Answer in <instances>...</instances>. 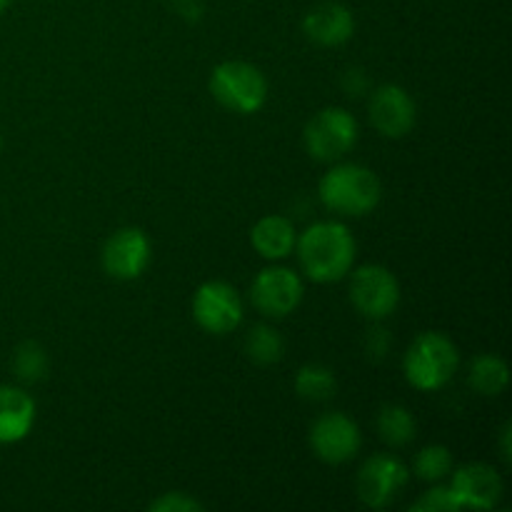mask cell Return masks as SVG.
<instances>
[{
    "instance_id": "cell-8",
    "label": "cell",
    "mask_w": 512,
    "mask_h": 512,
    "mask_svg": "<svg viewBox=\"0 0 512 512\" xmlns=\"http://www.w3.org/2000/svg\"><path fill=\"white\" fill-rule=\"evenodd\" d=\"M303 300V280L290 268H265L250 285V303L265 318H285Z\"/></svg>"
},
{
    "instance_id": "cell-16",
    "label": "cell",
    "mask_w": 512,
    "mask_h": 512,
    "mask_svg": "<svg viewBox=\"0 0 512 512\" xmlns=\"http://www.w3.org/2000/svg\"><path fill=\"white\" fill-rule=\"evenodd\" d=\"M295 225L283 215H265L250 230V243L265 260H285L295 250Z\"/></svg>"
},
{
    "instance_id": "cell-10",
    "label": "cell",
    "mask_w": 512,
    "mask_h": 512,
    "mask_svg": "<svg viewBox=\"0 0 512 512\" xmlns=\"http://www.w3.org/2000/svg\"><path fill=\"white\" fill-rule=\"evenodd\" d=\"M410 473L393 455H373L358 473V498L368 508H388L408 485Z\"/></svg>"
},
{
    "instance_id": "cell-3",
    "label": "cell",
    "mask_w": 512,
    "mask_h": 512,
    "mask_svg": "<svg viewBox=\"0 0 512 512\" xmlns=\"http://www.w3.org/2000/svg\"><path fill=\"white\" fill-rule=\"evenodd\" d=\"M458 365L460 353L453 340L445 333L428 330L410 343L403 358V373L415 390L433 393V390L445 388L453 380V375L458 373Z\"/></svg>"
},
{
    "instance_id": "cell-22",
    "label": "cell",
    "mask_w": 512,
    "mask_h": 512,
    "mask_svg": "<svg viewBox=\"0 0 512 512\" xmlns=\"http://www.w3.org/2000/svg\"><path fill=\"white\" fill-rule=\"evenodd\" d=\"M13 370L23 383H38L48 373V355L38 343L28 340L13 353Z\"/></svg>"
},
{
    "instance_id": "cell-20",
    "label": "cell",
    "mask_w": 512,
    "mask_h": 512,
    "mask_svg": "<svg viewBox=\"0 0 512 512\" xmlns=\"http://www.w3.org/2000/svg\"><path fill=\"white\" fill-rule=\"evenodd\" d=\"M285 343L280 333L270 325H255L248 335H245V355L253 360L255 365H273L283 358Z\"/></svg>"
},
{
    "instance_id": "cell-7",
    "label": "cell",
    "mask_w": 512,
    "mask_h": 512,
    "mask_svg": "<svg viewBox=\"0 0 512 512\" xmlns=\"http://www.w3.org/2000/svg\"><path fill=\"white\" fill-rule=\"evenodd\" d=\"M350 300L368 320H385L400 303V283L385 265H363L350 280Z\"/></svg>"
},
{
    "instance_id": "cell-21",
    "label": "cell",
    "mask_w": 512,
    "mask_h": 512,
    "mask_svg": "<svg viewBox=\"0 0 512 512\" xmlns=\"http://www.w3.org/2000/svg\"><path fill=\"white\" fill-rule=\"evenodd\" d=\"M453 470V453L445 445H428L415 458V475L428 483H440Z\"/></svg>"
},
{
    "instance_id": "cell-28",
    "label": "cell",
    "mask_w": 512,
    "mask_h": 512,
    "mask_svg": "<svg viewBox=\"0 0 512 512\" xmlns=\"http://www.w3.org/2000/svg\"><path fill=\"white\" fill-rule=\"evenodd\" d=\"M0 148H3V138H0Z\"/></svg>"
},
{
    "instance_id": "cell-13",
    "label": "cell",
    "mask_w": 512,
    "mask_h": 512,
    "mask_svg": "<svg viewBox=\"0 0 512 512\" xmlns=\"http://www.w3.org/2000/svg\"><path fill=\"white\" fill-rule=\"evenodd\" d=\"M448 488L453 493L455 508L458 510H490L503 498V480L485 463L463 465L453 475V483Z\"/></svg>"
},
{
    "instance_id": "cell-23",
    "label": "cell",
    "mask_w": 512,
    "mask_h": 512,
    "mask_svg": "<svg viewBox=\"0 0 512 512\" xmlns=\"http://www.w3.org/2000/svg\"><path fill=\"white\" fill-rule=\"evenodd\" d=\"M415 512H445V510H458L450 488H433L413 505Z\"/></svg>"
},
{
    "instance_id": "cell-14",
    "label": "cell",
    "mask_w": 512,
    "mask_h": 512,
    "mask_svg": "<svg viewBox=\"0 0 512 512\" xmlns=\"http://www.w3.org/2000/svg\"><path fill=\"white\" fill-rule=\"evenodd\" d=\"M303 33L310 43L320 45V48H335L353 38L355 18L343 3L325 0L308 10V15L303 18Z\"/></svg>"
},
{
    "instance_id": "cell-1",
    "label": "cell",
    "mask_w": 512,
    "mask_h": 512,
    "mask_svg": "<svg viewBox=\"0 0 512 512\" xmlns=\"http://www.w3.org/2000/svg\"><path fill=\"white\" fill-rule=\"evenodd\" d=\"M300 268L315 283H338L353 270L358 245L348 225L338 220H320L308 225L295 240Z\"/></svg>"
},
{
    "instance_id": "cell-6",
    "label": "cell",
    "mask_w": 512,
    "mask_h": 512,
    "mask_svg": "<svg viewBox=\"0 0 512 512\" xmlns=\"http://www.w3.org/2000/svg\"><path fill=\"white\" fill-rule=\"evenodd\" d=\"M193 318L205 333L228 335L243 323V300L225 280H208L193 295Z\"/></svg>"
},
{
    "instance_id": "cell-12",
    "label": "cell",
    "mask_w": 512,
    "mask_h": 512,
    "mask_svg": "<svg viewBox=\"0 0 512 512\" xmlns=\"http://www.w3.org/2000/svg\"><path fill=\"white\" fill-rule=\"evenodd\" d=\"M150 240L140 228H120L103 245V268L115 280H135L150 265Z\"/></svg>"
},
{
    "instance_id": "cell-26",
    "label": "cell",
    "mask_w": 512,
    "mask_h": 512,
    "mask_svg": "<svg viewBox=\"0 0 512 512\" xmlns=\"http://www.w3.org/2000/svg\"><path fill=\"white\" fill-rule=\"evenodd\" d=\"M510 423L503 425V430H500V453H503V460L505 463H510L512 460V448H510Z\"/></svg>"
},
{
    "instance_id": "cell-25",
    "label": "cell",
    "mask_w": 512,
    "mask_h": 512,
    "mask_svg": "<svg viewBox=\"0 0 512 512\" xmlns=\"http://www.w3.org/2000/svg\"><path fill=\"white\" fill-rule=\"evenodd\" d=\"M175 5H178V13L185 20H190V23L200 20V15H203V3L200 0H175Z\"/></svg>"
},
{
    "instance_id": "cell-27",
    "label": "cell",
    "mask_w": 512,
    "mask_h": 512,
    "mask_svg": "<svg viewBox=\"0 0 512 512\" xmlns=\"http://www.w3.org/2000/svg\"><path fill=\"white\" fill-rule=\"evenodd\" d=\"M10 3H13V0H0V13H3V10H8Z\"/></svg>"
},
{
    "instance_id": "cell-5",
    "label": "cell",
    "mask_w": 512,
    "mask_h": 512,
    "mask_svg": "<svg viewBox=\"0 0 512 512\" xmlns=\"http://www.w3.org/2000/svg\"><path fill=\"white\" fill-rule=\"evenodd\" d=\"M303 140L310 158L320 163H335L358 143V120L345 108H323L308 120Z\"/></svg>"
},
{
    "instance_id": "cell-2",
    "label": "cell",
    "mask_w": 512,
    "mask_h": 512,
    "mask_svg": "<svg viewBox=\"0 0 512 512\" xmlns=\"http://www.w3.org/2000/svg\"><path fill=\"white\" fill-rule=\"evenodd\" d=\"M320 200L333 213L345 218H363L378 208L383 198L380 178L370 168L358 163L333 165L320 180Z\"/></svg>"
},
{
    "instance_id": "cell-9",
    "label": "cell",
    "mask_w": 512,
    "mask_h": 512,
    "mask_svg": "<svg viewBox=\"0 0 512 512\" xmlns=\"http://www.w3.org/2000/svg\"><path fill=\"white\" fill-rule=\"evenodd\" d=\"M360 428L345 413H325L310 425V448L323 463L343 465L360 453Z\"/></svg>"
},
{
    "instance_id": "cell-19",
    "label": "cell",
    "mask_w": 512,
    "mask_h": 512,
    "mask_svg": "<svg viewBox=\"0 0 512 512\" xmlns=\"http://www.w3.org/2000/svg\"><path fill=\"white\" fill-rule=\"evenodd\" d=\"M415 418L403 405H385L378 415V433L390 448H405L415 440Z\"/></svg>"
},
{
    "instance_id": "cell-18",
    "label": "cell",
    "mask_w": 512,
    "mask_h": 512,
    "mask_svg": "<svg viewBox=\"0 0 512 512\" xmlns=\"http://www.w3.org/2000/svg\"><path fill=\"white\" fill-rule=\"evenodd\" d=\"M338 390L333 370L320 363H308L295 375V393L308 403H325Z\"/></svg>"
},
{
    "instance_id": "cell-24",
    "label": "cell",
    "mask_w": 512,
    "mask_h": 512,
    "mask_svg": "<svg viewBox=\"0 0 512 512\" xmlns=\"http://www.w3.org/2000/svg\"><path fill=\"white\" fill-rule=\"evenodd\" d=\"M150 510L155 512H193V510H203V503H198L195 498L185 493H165L163 498L153 500L150 503Z\"/></svg>"
},
{
    "instance_id": "cell-11",
    "label": "cell",
    "mask_w": 512,
    "mask_h": 512,
    "mask_svg": "<svg viewBox=\"0 0 512 512\" xmlns=\"http://www.w3.org/2000/svg\"><path fill=\"white\" fill-rule=\"evenodd\" d=\"M370 123L383 138H405L413 130L418 110L415 100L405 88L395 83H385L370 95L368 103Z\"/></svg>"
},
{
    "instance_id": "cell-15",
    "label": "cell",
    "mask_w": 512,
    "mask_h": 512,
    "mask_svg": "<svg viewBox=\"0 0 512 512\" xmlns=\"http://www.w3.org/2000/svg\"><path fill=\"white\" fill-rule=\"evenodd\" d=\"M35 423V400L15 385H0V445L28 438Z\"/></svg>"
},
{
    "instance_id": "cell-4",
    "label": "cell",
    "mask_w": 512,
    "mask_h": 512,
    "mask_svg": "<svg viewBox=\"0 0 512 512\" xmlns=\"http://www.w3.org/2000/svg\"><path fill=\"white\" fill-rule=\"evenodd\" d=\"M210 93L233 113L253 115L268 100V80L253 63L225 60L210 73Z\"/></svg>"
},
{
    "instance_id": "cell-17",
    "label": "cell",
    "mask_w": 512,
    "mask_h": 512,
    "mask_svg": "<svg viewBox=\"0 0 512 512\" xmlns=\"http://www.w3.org/2000/svg\"><path fill=\"white\" fill-rule=\"evenodd\" d=\"M468 383L475 393L485 395V398H495V395L503 393L510 383V370L508 363L498 355L483 353L470 363V375Z\"/></svg>"
}]
</instances>
